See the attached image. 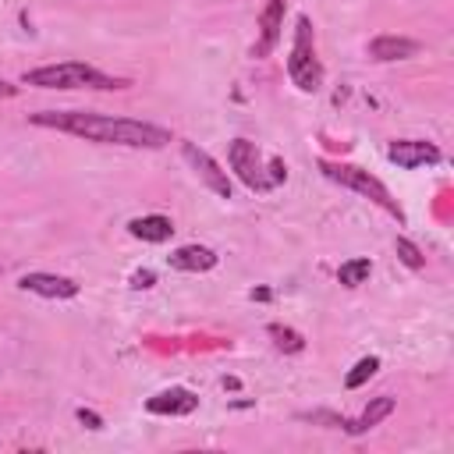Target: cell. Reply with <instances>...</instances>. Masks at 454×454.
Masks as SVG:
<instances>
[{
  "label": "cell",
  "mask_w": 454,
  "mask_h": 454,
  "mask_svg": "<svg viewBox=\"0 0 454 454\" xmlns=\"http://www.w3.org/2000/svg\"><path fill=\"white\" fill-rule=\"evenodd\" d=\"M195 408H199V397L192 390H184V387L160 390V394H153L145 401V411H153V415H188Z\"/></svg>",
  "instance_id": "obj_10"
},
{
  "label": "cell",
  "mask_w": 454,
  "mask_h": 454,
  "mask_svg": "<svg viewBox=\"0 0 454 454\" xmlns=\"http://www.w3.org/2000/svg\"><path fill=\"white\" fill-rule=\"evenodd\" d=\"M376 369H380V358H376V355L358 358V362L351 365V372L344 376V387H348V390H358L365 380H372V376H376Z\"/></svg>",
  "instance_id": "obj_17"
},
{
  "label": "cell",
  "mask_w": 454,
  "mask_h": 454,
  "mask_svg": "<svg viewBox=\"0 0 454 454\" xmlns=\"http://www.w3.org/2000/svg\"><path fill=\"white\" fill-rule=\"evenodd\" d=\"M319 170H323L330 181H337V184H344V188H351V192H358V195L372 199L376 206H383L387 213H394V216L401 220V206L390 199L387 184H383L380 177H372L369 170H362V167H351V163H330V160H319Z\"/></svg>",
  "instance_id": "obj_3"
},
{
  "label": "cell",
  "mask_w": 454,
  "mask_h": 454,
  "mask_svg": "<svg viewBox=\"0 0 454 454\" xmlns=\"http://www.w3.org/2000/svg\"><path fill=\"white\" fill-rule=\"evenodd\" d=\"M394 252H397V259H401L408 270H422V266H426V255H422L419 245L408 241V238H397V241H394Z\"/></svg>",
  "instance_id": "obj_18"
},
{
  "label": "cell",
  "mask_w": 454,
  "mask_h": 454,
  "mask_svg": "<svg viewBox=\"0 0 454 454\" xmlns=\"http://www.w3.org/2000/svg\"><path fill=\"white\" fill-rule=\"evenodd\" d=\"M270 337H273V344H277L280 351H287V355H298V351L305 348V337H301L298 330H291V326H280V323L270 326Z\"/></svg>",
  "instance_id": "obj_16"
},
{
  "label": "cell",
  "mask_w": 454,
  "mask_h": 454,
  "mask_svg": "<svg viewBox=\"0 0 454 454\" xmlns=\"http://www.w3.org/2000/svg\"><path fill=\"white\" fill-rule=\"evenodd\" d=\"M170 266L174 270H184V273H206L216 266V252L206 248V245H181L170 252Z\"/></svg>",
  "instance_id": "obj_11"
},
{
  "label": "cell",
  "mask_w": 454,
  "mask_h": 454,
  "mask_svg": "<svg viewBox=\"0 0 454 454\" xmlns=\"http://www.w3.org/2000/svg\"><path fill=\"white\" fill-rule=\"evenodd\" d=\"M394 411V397H372L369 404H365V411L358 415V419H351V422H344V429L351 433V436H362V433H369L372 426H380L387 415Z\"/></svg>",
  "instance_id": "obj_14"
},
{
  "label": "cell",
  "mask_w": 454,
  "mask_h": 454,
  "mask_svg": "<svg viewBox=\"0 0 454 454\" xmlns=\"http://www.w3.org/2000/svg\"><path fill=\"white\" fill-rule=\"evenodd\" d=\"M284 7H287V0H266V7L259 14V43L252 46V57H270V50L277 46L280 28H284Z\"/></svg>",
  "instance_id": "obj_8"
},
{
  "label": "cell",
  "mask_w": 454,
  "mask_h": 454,
  "mask_svg": "<svg viewBox=\"0 0 454 454\" xmlns=\"http://www.w3.org/2000/svg\"><path fill=\"white\" fill-rule=\"evenodd\" d=\"M369 273H372V262H369V259H348V262H340L337 280H340L344 287H358V284L369 280Z\"/></svg>",
  "instance_id": "obj_15"
},
{
  "label": "cell",
  "mask_w": 454,
  "mask_h": 454,
  "mask_svg": "<svg viewBox=\"0 0 454 454\" xmlns=\"http://www.w3.org/2000/svg\"><path fill=\"white\" fill-rule=\"evenodd\" d=\"M266 177H270V184H280V181L287 177V170H284V163H280V160H270V174H266Z\"/></svg>",
  "instance_id": "obj_21"
},
{
  "label": "cell",
  "mask_w": 454,
  "mask_h": 454,
  "mask_svg": "<svg viewBox=\"0 0 454 454\" xmlns=\"http://www.w3.org/2000/svg\"><path fill=\"white\" fill-rule=\"evenodd\" d=\"M181 153H184V160L195 167V174H199L220 199H231V177H227V170H220V163H216L206 149H199L195 142H181Z\"/></svg>",
  "instance_id": "obj_6"
},
{
  "label": "cell",
  "mask_w": 454,
  "mask_h": 454,
  "mask_svg": "<svg viewBox=\"0 0 454 454\" xmlns=\"http://www.w3.org/2000/svg\"><path fill=\"white\" fill-rule=\"evenodd\" d=\"M227 160H231V170L238 174V181L248 184L252 192H266V188H273L270 177H266V170H262V160H259L255 142H248V138H234L231 149H227Z\"/></svg>",
  "instance_id": "obj_5"
},
{
  "label": "cell",
  "mask_w": 454,
  "mask_h": 454,
  "mask_svg": "<svg viewBox=\"0 0 454 454\" xmlns=\"http://www.w3.org/2000/svg\"><path fill=\"white\" fill-rule=\"evenodd\" d=\"M32 124L39 128H57L89 142L103 145H128V149H163L170 142V131L149 121H131V117H110V114H89V110H43L28 114Z\"/></svg>",
  "instance_id": "obj_1"
},
{
  "label": "cell",
  "mask_w": 454,
  "mask_h": 454,
  "mask_svg": "<svg viewBox=\"0 0 454 454\" xmlns=\"http://www.w3.org/2000/svg\"><path fill=\"white\" fill-rule=\"evenodd\" d=\"M78 422L89 426V429H103V419L96 411H89V408H78Z\"/></svg>",
  "instance_id": "obj_20"
},
{
  "label": "cell",
  "mask_w": 454,
  "mask_h": 454,
  "mask_svg": "<svg viewBox=\"0 0 454 454\" xmlns=\"http://www.w3.org/2000/svg\"><path fill=\"white\" fill-rule=\"evenodd\" d=\"M128 231H131V238H138V241L160 245V241H170L174 223H170L167 216H160V213H149V216H135V220L128 223Z\"/></svg>",
  "instance_id": "obj_13"
},
{
  "label": "cell",
  "mask_w": 454,
  "mask_h": 454,
  "mask_svg": "<svg viewBox=\"0 0 454 454\" xmlns=\"http://www.w3.org/2000/svg\"><path fill=\"white\" fill-rule=\"evenodd\" d=\"M21 291H32L39 298H74L78 294V284L71 277H57V273H25L18 280Z\"/></svg>",
  "instance_id": "obj_9"
},
{
  "label": "cell",
  "mask_w": 454,
  "mask_h": 454,
  "mask_svg": "<svg viewBox=\"0 0 454 454\" xmlns=\"http://www.w3.org/2000/svg\"><path fill=\"white\" fill-rule=\"evenodd\" d=\"M422 46L415 39H404V35H376L369 43V57L372 60H408L415 57Z\"/></svg>",
  "instance_id": "obj_12"
},
{
  "label": "cell",
  "mask_w": 454,
  "mask_h": 454,
  "mask_svg": "<svg viewBox=\"0 0 454 454\" xmlns=\"http://www.w3.org/2000/svg\"><path fill=\"white\" fill-rule=\"evenodd\" d=\"M14 92H18V85H11V82H4V78H0V99H11Z\"/></svg>",
  "instance_id": "obj_22"
},
{
  "label": "cell",
  "mask_w": 454,
  "mask_h": 454,
  "mask_svg": "<svg viewBox=\"0 0 454 454\" xmlns=\"http://www.w3.org/2000/svg\"><path fill=\"white\" fill-rule=\"evenodd\" d=\"M387 156H390V163H397L404 170H415V167L436 163L440 160V149L433 142H422V138H397V142H390Z\"/></svg>",
  "instance_id": "obj_7"
},
{
  "label": "cell",
  "mask_w": 454,
  "mask_h": 454,
  "mask_svg": "<svg viewBox=\"0 0 454 454\" xmlns=\"http://www.w3.org/2000/svg\"><path fill=\"white\" fill-rule=\"evenodd\" d=\"M21 82L25 85H39V89H128V78L103 74L99 67L82 64V60L32 67V71L21 74Z\"/></svg>",
  "instance_id": "obj_2"
},
{
  "label": "cell",
  "mask_w": 454,
  "mask_h": 454,
  "mask_svg": "<svg viewBox=\"0 0 454 454\" xmlns=\"http://www.w3.org/2000/svg\"><path fill=\"white\" fill-rule=\"evenodd\" d=\"M156 284V273L153 270H138V273H131V287H153Z\"/></svg>",
  "instance_id": "obj_19"
},
{
  "label": "cell",
  "mask_w": 454,
  "mask_h": 454,
  "mask_svg": "<svg viewBox=\"0 0 454 454\" xmlns=\"http://www.w3.org/2000/svg\"><path fill=\"white\" fill-rule=\"evenodd\" d=\"M287 74H291V82L301 92H316L319 82H323V67H319L316 50H312V25H309V18H298L294 46H291V57H287Z\"/></svg>",
  "instance_id": "obj_4"
}]
</instances>
